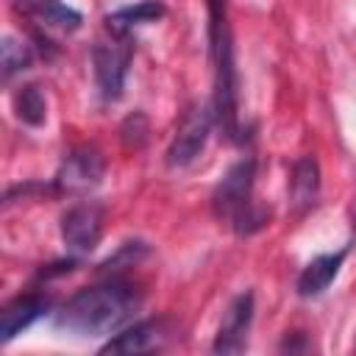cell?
Segmentation results:
<instances>
[{
	"label": "cell",
	"mask_w": 356,
	"mask_h": 356,
	"mask_svg": "<svg viewBox=\"0 0 356 356\" xmlns=\"http://www.w3.org/2000/svg\"><path fill=\"white\" fill-rule=\"evenodd\" d=\"M142 306V292L120 275L78 289L56 314V325L75 337H103L122 328Z\"/></svg>",
	"instance_id": "obj_1"
},
{
	"label": "cell",
	"mask_w": 356,
	"mask_h": 356,
	"mask_svg": "<svg viewBox=\"0 0 356 356\" xmlns=\"http://www.w3.org/2000/svg\"><path fill=\"white\" fill-rule=\"evenodd\" d=\"M209 50L214 64V95H211L214 122L231 142H236L239 139V78H236L234 36L228 25L225 0H209Z\"/></svg>",
	"instance_id": "obj_2"
},
{
	"label": "cell",
	"mask_w": 356,
	"mask_h": 356,
	"mask_svg": "<svg viewBox=\"0 0 356 356\" xmlns=\"http://www.w3.org/2000/svg\"><path fill=\"white\" fill-rule=\"evenodd\" d=\"M253 184H256V161L248 156L234 161L211 192L214 217L225 222L236 236H250L261 231L270 220V211L256 206L253 200Z\"/></svg>",
	"instance_id": "obj_3"
},
{
	"label": "cell",
	"mask_w": 356,
	"mask_h": 356,
	"mask_svg": "<svg viewBox=\"0 0 356 356\" xmlns=\"http://www.w3.org/2000/svg\"><path fill=\"white\" fill-rule=\"evenodd\" d=\"M131 58H134L131 33H111V39H100L95 44L92 64H95V81L103 100H120Z\"/></svg>",
	"instance_id": "obj_4"
},
{
	"label": "cell",
	"mask_w": 356,
	"mask_h": 356,
	"mask_svg": "<svg viewBox=\"0 0 356 356\" xmlns=\"http://www.w3.org/2000/svg\"><path fill=\"white\" fill-rule=\"evenodd\" d=\"M106 175V159L100 156V150L95 147H72L56 175H53V189L58 195H86L95 186H100Z\"/></svg>",
	"instance_id": "obj_5"
},
{
	"label": "cell",
	"mask_w": 356,
	"mask_h": 356,
	"mask_svg": "<svg viewBox=\"0 0 356 356\" xmlns=\"http://www.w3.org/2000/svg\"><path fill=\"white\" fill-rule=\"evenodd\" d=\"M211 128H214V111L211 106H200V108H192L184 122L178 125L170 147H167V167L170 170H184L189 164L197 161V156L203 153L209 136H211Z\"/></svg>",
	"instance_id": "obj_6"
},
{
	"label": "cell",
	"mask_w": 356,
	"mask_h": 356,
	"mask_svg": "<svg viewBox=\"0 0 356 356\" xmlns=\"http://www.w3.org/2000/svg\"><path fill=\"white\" fill-rule=\"evenodd\" d=\"M103 206L95 200H81L70 206L61 217V239L72 253H89L103 236Z\"/></svg>",
	"instance_id": "obj_7"
},
{
	"label": "cell",
	"mask_w": 356,
	"mask_h": 356,
	"mask_svg": "<svg viewBox=\"0 0 356 356\" xmlns=\"http://www.w3.org/2000/svg\"><path fill=\"white\" fill-rule=\"evenodd\" d=\"M253 312H256V300H253V292H239L222 320H220V328L214 334V342H211V350L214 353H242L248 348V334H250V325H253Z\"/></svg>",
	"instance_id": "obj_8"
},
{
	"label": "cell",
	"mask_w": 356,
	"mask_h": 356,
	"mask_svg": "<svg viewBox=\"0 0 356 356\" xmlns=\"http://www.w3.org/2000/svg\"><path fill=\"white\" fill-rule=\"evenodd\" d=\"M50 309V298L39 295V292H28V295H19L14 298L3 314H0V339L3 342H11L17 334H22L25 328H31L39 317H44Z\"/></svg>",
	"instance_id": "obj_9"
},
{
	"label": "cell",
	"mask_w": 356,
	"mask_h": 356,
	"mask_svg": "<svg viewBox=\"0 0 356 356\" xmlns=\"http://www.w3.org/2000/svg\"><path fill=\"white\" fill-rule=\"evenodd\" d=\"M320 200V164L314 156H300L292 164L289 178V206L298 217L312 211Z\"/></svg>",
	"instance_id": "obj_10"
},
{
	"label": "cell",
	"mask_w": 356,
	"mask_h": 356,
	"mask_svg": "<svg viewBox=\"0 0 356 356\" xmlns=\"http://www.w3.org/2000/svg\"><path fill=\"white\" fill-rule=\"evenodd\" d=\"M348 256V248L337 250V253H323V256H314L298 275L295 281V289L300 298H320L331 284L334 278L339 275L342 270V261Z\"/></svg>",
	"instance_id": "obj_11"
},
{
	"label": "cell",
	"mask_w": 356,
	"mask_h": 356,
	"mask_svg": "<svg viewBox=\"0 0 356 356\" xmlns=\"http://www.w3.org/2000/svg\"><path fill=\"white\" fill-rule=\"evenodd\" d=\"M164 339V328L159 320H139L122 331H117L106 345H100V353H147L156 350Z\"/></svg>",
	"instance_id": "obj_12"
},
{
	"label": "cell",
	"mask_w": 356,
	"mask_h": 356,
	"mask_svg": "<svg viewBox=\"0 0 356 356\" xmlns=\"http://www.w3.org/2000/svg\"><path fill=\"white\" fill-rule=\"evenodd\" d=\"M164 17V6L159 0H142L136 6H125L117 8L114 14L106 17V25L111 33H131L134 25H145V22H156Z\"/></svg>",
	"instance_id": "obj_13"
},
{
	"label": "cell",
	"mask_w": 356,
	"mask_h": 356,
	"mask_svg": "<svg viewBox=\"0 0 356 356\" xmlns=\"http://www.w3.org/2000/svg\"><path fill=\"white\" fill-rule=\"evenodd\" d=\"M25 8L31 14H36L42 22H47L53 28H61V31H78L81 22H83L81 11L70 8L61 0H25Z\"/></svg>",
	"instance_id": "obj_14"
},
{
	"label": "cell",
	"mask_w": 356,
	"mask_h": 356,
	"mask_svg": "<svg viewBox=\"0 0 356 356\" xmlns=\"http://www.w3.org/2000/svg\"><path fill=\"white\" fill-rule=\"evenodd\" d=\"M14 114L19 122L31 125V128H39L47 117V100L42 95V89L36 83H25L14 92Z\"/></svg>",
	"instance_id": "obj_15"
},
{
	"label": "cell",
	"mask_w": 356,
	"mask_h": 356,
	"mask_svg": "<svg viewBox=\"0 0 356 356\" xmlns=\"http://www.w3.org/2000/svg\"><path fill=\"white\" fill-rule=\"evenodd\" d=\"M33 61V53H31V44H25L22 39L17 36H6L3 44H0V64H3V78H14L17 72L28 70Z\"/></svg>",
	"instance_id": "obj_16"
},
{
	"label": "cell",
	"mask_w": 356,
	"mask_h": 356,
	"mask_svg": "<svg viewBox=\"0 0 356 356\" xmlns=\"http://www.w3.org/2000/svg\"><path fill=\"white\" fill-rule=\"evenodd\" d=\"M147 253V245L145 242H125L114 256H108L103 264H100V273L103 275H120V270H125V267H134L142 256Z\"/></svg>",
	"instance_id": "obj_17"
},
{
	"label": "cell",
	"mask_w": 356,
	"mask_h": 356,
	"mask_svg": "<svg viewBox=\"0 0 356 356\" xmlns=\"http://www.w3.org/2000/svg\"><path fill=\"white\" fill-rule=\"evenodd\" d=\"M120 136H122V145H125V147H134V150L142 147L145 139H147V120H145V114H142V111H134V114L122 122Z\"/></svg>",
	"instance_id": "obj_18"
},
{
	"label": "cell",
	"mask_w": 356,
	"mask_h": 356,
	"mask_svg": "<svg viewBox=\"0 0 356 356\" xmlns=\"http://www.w3.org/2000/svg\"><path fill=\"white\" fill-rule=\"evenodd\" d=\"M353 231H356V214H353Z\"/></svg>",
	"instance_id": "obj_19"
}]
</instances>
